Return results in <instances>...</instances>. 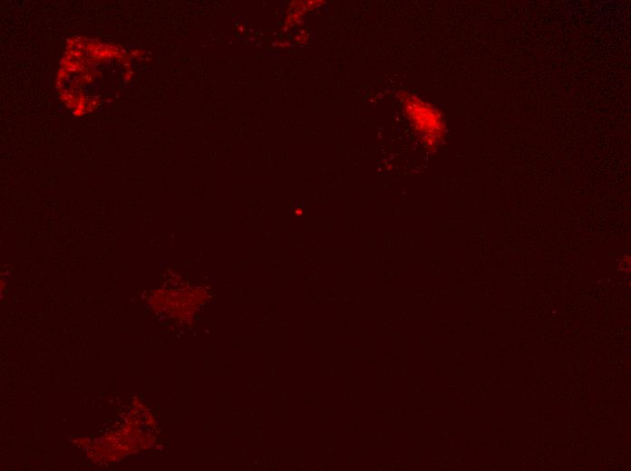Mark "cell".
Listing matches in <instances>:
<instances>
[{"instance_id":"6da1fadb","label":"cell","mask_w":631,"mask_h":471,"mask_svg":"<svg viewBox=\"0 0 631 471\" xmlns=\"http://www.w3.org/2000/svg\"><path fill=\"white\" fill-rule=\"evenodd\" d=\"M405 113L415 130L429 146L437 145L444 135V121L441 113L432 105L415 96L403 98Z\"/></svg>"}]
</instances>
